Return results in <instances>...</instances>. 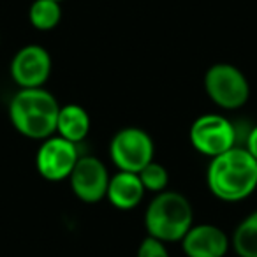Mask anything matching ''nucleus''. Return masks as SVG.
<instances>
[{
	"label": "nucleus",
	"instance_id": "nucleus-8",
	"mask_svg": "<svg viewBox=\"0 0 257 257\" xmlns=\"http://www.w3.org/2000/svg\"><path fill=\"white\" fill-rule=\"evenodd\" d=\"M51 55L39 44H27L20 48L9 65V74L20 88H41L50 79Z\"/></svg>",
	"mask_w": 257,
	"mask_h": 257
},
{
	"label": "nucleus",
	"instance_id": "nucleus-14",
	"mask_svg": "<svg viewBox=\"0 0 257 257\" xmlns=\"http://www.w3.org/2000/svg\"><path fill=\"white\" fill-rule=\"evenodd\" d=\"M62 6L55 0H34L29 9V22L36 30L50 32L60 23Z\"/></svg>",
	"mask_w": 257,
	"mask_h": 257
},
{
	"label": "nucleus",
	"instance_id": "nucleus-10",
	"mask_svg": "<svg viewBox=\"0 0 257 257\" xmlns=\"http://www.w3.org/2000/svg\"><path fill=\"white\" fill-rule=\"evenodd\" d=\"M187 257H225L231 248V238L215 224H194L182 241Z\"/></svg>",
	"mask_w": 257,
	"mask_h": 257
},
{
	"label": "nucleus",
	"instance_id": "nucleus-2",
	"mask_svg": "<svg viewBox=\"0 0 257 257\" xmlns=\"http://www.w3.org/2000/svg\"><path fill=\"white\" fill-rule=\"evenodd\" d=\"M60 104L46 88H20L9 102V120L22 136L44 141L57 133Z\"/></svg>",
	"mask_w": 257,
	"mask_h": 257
},
{
	"label": "nucleus",
	"instance_id": "nucleus-11",
	"mask_svg": "<svg viewBox=\"0 0 257 257\" xmlns=\"http://www.w3.org/2000/svg\"><path fill=\"white\" fill-rule=\"evenodd\" d=\"M145 187L138 173L118 171L109 178L106 199L116 210L127 211L140 206L145 197Z\"/></svg>",
	"mask_w": 257,
	"mask_h": 257
},
{
	"label": "nucleus",
	"instance_id": "nucleus-6",
	"mask_svg": "<svg viewBox=\"0 0 257 257\" xmlns=\"http://www.w3.org/2000/svg\"><path fill=\"white\" fill-rule=\"evenodd\" d=\"M154 140L141 127H123L111 138L109 157L118 171L140 173L154 161Z\"/></svg>",
	"mask_w": 257,
	"mask_h": 257
},
{
	"label": "nucleus",
	"instance_id": "nucleus-3",
	"mask_svg": "<svg viewBox=\"0 0 257 257\" xmlns=\"http://www.w3.org/2000/svg\"><path fill=\"white\" fill-rule=\"evenodd\" d=\"M192 225V204L176 190H164L157 194L145 211V227L148 236H154L164 243L182 241Z\"/></svg>",
	"mask_w": 257,
	"mask_h": 257
},
{
	"label": "nucleus",
	"instance_id": "nucleus-12",
	"mask_svg": "<svg viewBox=\"0 0 257 257\" xmlns=\"http://www.w3.org/2000/svg\"><path fill=\"white\" fill-rule=\"evenodd\" d=\"M57 133L60 138L78 145L90 133V114L79 104H65L60 106L57 121Z\"/></svg>",
	"mask_w": 257,
	"mask_h": 257
},
{
	"label": "nucleus",
	"instance_id": "nucleus-13",
	"mask_svg": "<svg viewBox=\"0 0 257 257\" xmlns=\"http://www.w3.org/2000/svg\"><path fill=\"white\" fill-rule=\"evenodd\" d=\"M231 246L238 257H257V210L236 225L231 236Z\"/></svg>",
	"mask_w": 257,
	"mask_h": 257
},
{
	"label": "nucleus",
	"instance_id": "nucleus-5",
	"mask_svg": "<svg viewBox=\"0 0 257 257\" xmlns=\"http://www.w3.org/2000/svg\"><path fill=\"white\" fill-rule=\"evenodd\" d=\"M189 140L194 150L206 157H217L231 148L238 147V128L227 116L206 113L192 121Z\"/></svg>",
	"mask_w": 257,
	"mask_h": 257
},
{
	"label": "nucleus",
	"instance_id": "nucleus-7",
	"mask_svg": "<svg viewBox=\"0 0 257 257\" xmlns=\"http://www.w3.org/2000/svg\"><path fill=\"white\" fill-rule=\"evenodd\" d=\"M78 145L60 136H51L41 143L36 154V169L48 182H62L69 178L78 159Z\"/></svg>",
	"mask_w": 257,
	"mask_h": 257
},
{
	"label": "nucleus",
	"instance_id": "nucleus-4",
	"mask_svg": "<svg viewBox=\"0 0 257 257\" xmlns=\"http://www.w3.org/2000/svg\"><path fill=\"white\" fill-rule=\"evenodd\" d=\"M204 92L213 104L225 111L243 107L250 99V83L241 69L218 62L204 72Z\"/></svg>",
	"mask_w": 257,
	"mask_h": 257
},
{
	"label": "nucleus",
	"instance_id": "nucleus-18",
	"mask_svg": "<svg viewBox=\"0 0 257 257\" xmlns=\"http://www.w3.org/2000/svg\"><path fill=\"white\" fill-rule=\"evenodd\" d=\"M55 2H62V0H55Z\"/></svg>",
	"mask_w": 257,
	"mask_h": 257
},
{
	"label": "nucleus",
	"instance_id": "nucleus-9",
	"mask_svg": "<svg viewBox=\"0 0 257 257\" xmlns=\"http://www.w3.org/2000/svg\"><path fill=\"white\" fill-rule=\"evenodd\" d=\"M109 173L104 162L93 155H81L72 169L69 182L74 196L81 203L95 204L106 197Z\"/></svg>",
	"mask_w": 257,
	"mask_h": 257
},
{
	"label": "nucleus",
	"instance_id": "nucleus-17",
	"mask_svg": "<svg viewBox=\"0 0 257 257\" xmlns=\"http://www.w3.org/2000/svg\"><path fill=\"white\" fill-rule=\"evenodd\" d=\"M245 148L257 161V125L248 128V133H246V136H245Z\"/></svg>",
	"mask_w": 257,
	"mask_h": 257
},
{
	"label": "nucleus",
	"instance_id": "nucleus-16",
	"mask_svg": "<svg viewBox=\"0 0 257 257\" xmlns=\"http://www.w3.org/2000/svg\"><path fill=\"white\" fill-rule=\"evenodd\" d=\"M136 257H171L169 250L164 241L154 238V236H147L141 239L140 246H138Z\"/></svg>",
	"mask_w": 257,
	"mask_h": 257
},
{
	"label": "nucleus",
	"instance_id": "nucleus-1",
	"mask_svg": "<svg viewBox=\"0 0 257 257\" xmlns=\"http://www.w3.org/2000/svg\"><path fill=\"white\" fill-rule=\"evenodd\" d=\"M206 185L217 199L239 203L257 190V161L245 147H234L210 161Z\"/></svg>",
	"mask_w": 257,
	"mask_h": 257
},
{
	"label": "nucleus",
	"instance_id": "nucleus-15",
	"mask_svg": "<svg viewBox=\"0 0 257 257\" xmlns=\"http://www.w3.org/2000/svg\"><path fill=\"white\" fill-rule=\"evenodd\" d=\"M140 178L143 182L145 190H150V192L161 194L164 190H168L169 185V173L161 162L152 161L150 164H147L140 173Z\"/></svg>",
	"mask_w": 257,
	"mask_h": 257
}]
</instances>
